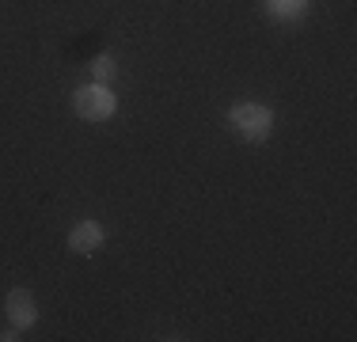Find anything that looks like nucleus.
<instances>
[{"label": "nucleus", "instance_id": "obj_5", "mask_svg": "<svg viewBox=\"0 0 357 342\" xmlns=\"http://www.w3.org/2000/svg\"><path fill=\"white\" fill-rule=\"evenodd\" d=\"M266 12L274 15L278 23H296L308 12V0H266Z\"/></svg>", "mask_w": 357, "mask_h": 342}, {"label": "nucleus", "instance_id": "obj_4", "mask_svg": "<svg viewBox=\"0 0 357 342\" xmlns=\"http://www.w3.org/2000/svg\"><path fill=\"white\" fill-rule=\"evenodd\" d=\"M103 239H107V232H103L99 221H80V225L69 232V247L76 255H96L99 247H103Z\"/></svg>", "mask_w": 357, "mask_h": 342}, {"label": "nucleus", "instance_id": "obj_7", "mask_svg": "<svg viewBox=\"0 0 357 342\" xmlns=\"http://www.w3.org/2000/svg\"><path fill=\"white\" fill-rule=\"evenodd\" d=\"M12 339H20V335H15V327H8V331H0V342H12Z\"/></svg>", "mask_w": 357, "mask_h": 342}, {"label": "nucleus", "instance_id": "obj_3", "mask_svg": "<svg viewBox=\"0 0 357 342\" xmlns=\"http://www.w3.org/2000/svg\"><path fill=\"white\" fill-rule=\"evenodd\" d=\"M4 312H8V320H12L15 331L35 327L38 323V304H35V297H31V289H8Z\"/></svg>", "mask_w": 357, "mask_h": 342}, {"label": "nucleus", "instance_id": "obj_2", "mask_svg": "<svg viewBox=\"0 0 357 342\" xmlns=\"http://www.w3.org/2000/svg\"><path fill=\"white\" fill-rule=\"evenodd\" d=\"M73 110H76V118H84V122H107V118L118 110V99H114V91H110L107 84L91 80V84H84V88H76Z\"/></svg>", "mask_w": 357, "mask_h": 342}, {"label": "nucleus", "instance_id": "obj_6", "mask_svg": "<svg viewBox=\"0 0 357 342\" xmlns=\"http://www.w3.org/2000/svg\"><path fill=\"white\" fill-rule=\"evenodd\" d=\"M114 73H118V68H114V57H110V54H99L96 61H91V80H96V84L114 80Z\"/></svg>", "mask_w": 357, "mask_h": 342}, {"label": "nucleus", "instance_id": "obj_1", "mask_svg": "<svg viewBox=\"0 0 357 342\" xmlns=\"http://www.w3.org/2000/svg\"><path fill=\"white\" fill-rule=\"evenodd\" d=\"M228 126H232L236 137H243V141L259 144L266 141L270 133H274V110L266 107V103H236L232 110H228Z\"/></svg>", "mask_w": 357, "mask_h": 342}]
</instances>
